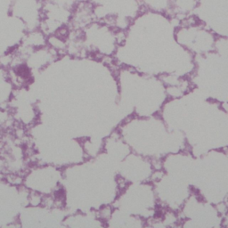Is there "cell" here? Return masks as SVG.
Listing matches in <instances>:
<instances>
[{"label":"cell","mask_w":228,"mask_h":228,"mask_svg":"<svg viewBox=\"0 0 228 228\" xmlns=\"http://www.w3.org/2000/svg\"><path fill=\"white\" fill-rule=\"evenodd\" d=\"M17 73L21 76H22V77H26V76L29 74V70L26 67L22 66V67H20L18 69H17Z\"/></svg>","instance_id":"6da1fadb"}]
</instances>
